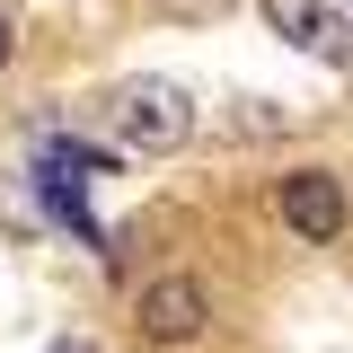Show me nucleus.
I'll list each match as a JSON object with an SVG mask.
<instances>
[{
	"label": "nucleus",
	"mask_w": 353,
	"mask_h": 353,
	"mask_svg": "<svg viewBox=\"0 0 353 353\" xmlns=\"http://www.w3.org/2000/svg\"><path fill=\"white\" fill-rule=\"evenodd\" d=\"M9 53H18V27H9V18H0V71H9Z\"/></svg>",
	"instance_id": "obj_5"
},
{
	"label": "nucleus",
	"mask_w": 353,
	"mask_h": 353,
	"mask_svg": "<svg viewBox=\"0 0 353 353\" xmlns=\"http://www.w3.org/2000/svg\"><path fill=\"white\" fill-rule=\"evenodd\" d=\"M106 115H115V132H124L132 150H176L194 132V97L176 80H124L106 97Z\"/></svg>",
	"instance_id": "obj_1"
},
{
	"label": "nucleus",
	"mask_w": 353,
	"mask_h": 353,
	"mask_svg": "<svg viewBox=\"0 0 353 353\" xmlns=\"http://www.w3.org/2000/svg\"><path fill=\"white\" fill-rule=\"evenodd\" d=\"M283 221L301 230L309 248H327V239L345 230V185H336L327 168H292L283 176Z\"/></svg>",
	"instance_id": "obj_3"
},
{
	"label": "nucleus",
	"mask_w": 353,
	"mask_h": 353,
	"mask_svg": "<svg viewBox=\"0 0 353 353\" xmlns=\"http://www.w3.org/2000/svg\"><path fill=\"white\" fill-rule=\"evenodd\" d=\"M44 353H97V345H80V336H71V345H44Z\"/></svg>",
	"instance_id": "obj_6"
},
{
	"label": "nucleus",
	"mask_w": 353,
	"mask_h": 353,
	"mask_svg": "<svg viewBox=\"0 0 353 353\" xmlns=\"http://www.w3.org/2000/svg\"><path fill=\"white\" fill-rule=\"evenodd\" d=\"M265 27L283 44H301V53H318V62H353V27L327 18L318 0H265Z\"/></svg>",
	"instance_id": "obj_4"
},
{
	"label": "nucleus",
	"mask_w": 353,
	"mask_h": 353,
	"mask_svg": "<svg viewBox=\"0 0 353 353\" xmlns=\"http://www.w3.org/2000/svg\"><path fill=\"white\" fill-rule=\"evenodd\" d=\"M132 318H141V336H150V345H194V336L212 327V301H203V283H194V274H159V283L141 292Z\"/></svg>",
	"instance_id": "obj_2"
}]
</instances>
